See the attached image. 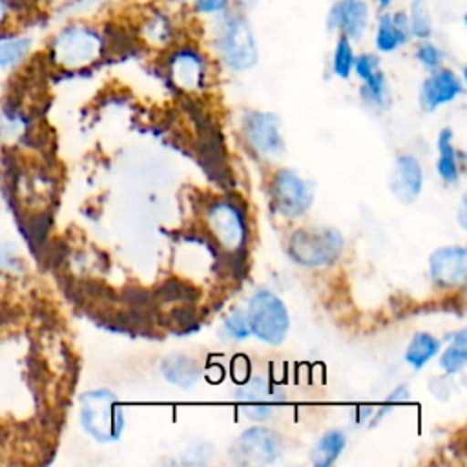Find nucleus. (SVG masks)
Here are the masks:
<instances>
[{"label":"nucleus","mask_w":467,"mask_h":467,"mask_svg":"<svg viewBox=\"0 0 467 467\" xmlns=\"http://www.w3.org/2000/svg\"><path fill=\"white\" fill-rule=\"evenodd\" d=\"M376 4H378V7L383 11V9H389V7L394 4V0H376Z\"/></svg>","instance_id":"obj_33"},{"label":"nucleus","mask_w":467,"mask_h":467,"mask_svg":"<svg viewBox=\"0 0 467 467\" xmlns=\"http://www.w3.org/2000/svg\"><path fill=\"white\" fill-rule=\"evenodd\" d=\"M440 350V341L431 334H416L405 352V359L409 365L420 368L423 367L431 358H434Z\"/></svg>","instance_id":"obj_23"},{"label":"nucleus","mask_w":467,"mask_h":467,"mask_svg":"<svg viewBox=\"0 0 467 467\" xmlns=\"http://www.w3.org/2000/svg\"><path fill=\"white\" fill-rule=\"evenodd\" d=\"M462 91H463V84L452 69L436 67L421 84L420 106L425 111H432L438 106L454 100Z\"/></svg>","instance_id":"obj_12"},{"label":"nucleus","mask_w":467,"mask_h":467,"mask_svg":"<svg viewBox=\"0 0 467 467\" xmlns=\"http://www.w3.org/2000/svg\"><path fill=\"white\" fill-rule=\"evenodd\" d=\"M416 58L421 66H425L429 69H436V67L441 66L443 51L429 40H420V44L416 47Z\"/></svg>","instance_id":"obj_27"},{"label":"nucleus","mask_w":467,"mask_h":467,"mask_svg":"<svg viewBox=\"0 0 467 467\" xmlns=\"http://www.w3.org/2000/svg\"><path fill=\"white\" fill-rule=\"evenodd\" d=\"M423 186V171L420 162L410 155H400L396 159L392 177H390V192L403 204L412 202Z\"/></svg>","instance_id":"obj_17"},{"label":"nucleus","mask_w":467,"mask_h":467,"mask_svg":"<svg viewBox=\"0 0 467 467\" xmlns=\"http://www.w3.org/2000/svg\"><path fill=\"white\" fill-rule=\"evenodd\" d=\"M234 4H235V9L237 11H241V13H248V11H252L257 4H259V0H232Z\"/></svg>","instance_id":"obj_32"},{"label":"nucleus","mask_w":467,"mask_h":467,"mask_svg":"<svg viewBox=\"0 0 467 467\" xmlns=\"http://www.w3.org/2000/svg\"><path fill=\"white\" fill-rule=\"evenodd\" d=\"M407 15V26L410 38L416 40H429L432 35V15L425 0H412L409 4Z\"/></svg>","instance_id":"obj_20"},{"label":"nucleus","mask_w":467,"mask_h":467,"mask_svg":"<svg viewBox=\"0 0 467 467\" xmlns=\"http://www.w3.org/2000/svg\"><path fill=\"white\" fill-rule=\"evenodd\" d=\"M410 40L405 11L383 9L376 20L374 46L379 53H392Z\"/></svg>","instance_id":"obj_16"},{"label":"nucleus","mask_w":467,"mask_h":467,"mask_svg":"<svg viewBox=\"0 0 467 467\" xmlns=\"http://www.w3.org/2000/svg\"><path fill=\"white\" fill-rule=\"evenodd\" d=\"M102 35L88 24H69L51 40V57L66 69H78L93 64L102 55Z\"/></svg>","instance_id":"obj_2"},{"label":"nucleus","mask_w":467,"mask_h":467,"mask_svg":"<svg viewBox=\"0 0 467 467\" xmlns=\"http://www.w3.org/2000/svg\"><path fill=\"white\" fill-rule=\"evenodd\" d=\"M246 317L250 332H254L259 339L270 345H279L285 339L290 327L286 306L277 296L266 290H261L252 296Z\"/></svg>","instance_id":"obj_5"},{"label":"nucleus","mask_w":467,"mask_h":467,"mask_svg":"<svg viewBox=\"0 0 467 467\" xmlns=\"http://www.w3.org/2000/svg\"><path fill=\"white\" fill-rule=\"evenodd\" d=\"M197 13L206 16H215L223 11H226L232 4V0H192Z\"/></svg>","instance_id":"obj_30"},{"label":"nucleus","mask_w":467,"mask_h":467,"mask_svg":"<svg viewBox=\"0 0 467 467\" xmlns=\"http://www.w3.org/2000/svg\"><path fill=\"white\" fill-rule=\"evenodd\" d=\"M281 400L283 396L263 378H252L235 392L241 410L254 421L266 420Z\"/></svg>","instance_id":"obj_10"},{"label":"nucleus","mask_w":467,"mask_h":467,"mask_svg":"<svg viewBox=\"0 0 467 467\" xmlns=\"http://www.w3.org/2000/svg\"><path fill=\"white\" fill-rule=\"evenodd\" d=\"M210 232L226 250H237L246 239V226L239 210L228 202L213 204L206 213Z\"/></svg>","instance_id":"obj_9"},{"label":"nucleus","mask_w":467,"mask_h":467,"mask_svg":"<svg viewBox=\"0 0 467 467\" xmlns=\"http://www.w3.org/2000/svg\"><path fill=\"white\" fill-rule=\"evenodd\" d=\"M161 372L170 383H173L181 389L193 387L201 376V370L195 365V361L186 356H181V354L164 358L161 363Z\"/></svg>","instance_id":"obj_18"},{"label":"nucleus","mask_w":467,"mask_h":467,"mask_svg":"<svg viewBox=\"0 0 467 467\" xmlns=\"http://www.w3.org/2000/svg\"><path fill=\"white\" fill-rule=\"evenodd\" d=\"M213 44L221 60L234 71H246L257 64L259 51L254 29L244 13L226 9L215 15Z\"/></svg>","instance_id":"obj_1"},{"label":"nucleus","mask_w":467,"mask_h":467,"mask_svg":"<svg viewBox=\"0 0 467 467\" xmlns=\"http://www.w3.org/2000/svg\"><path fill=\"white\" fill-rule=\"evenodd\" d=\"M244 135L261 155H279L283 151L279 119L272 113L252 111L244 120Z\"/></svg>","instance_id":"obj_11"},{"label":"nucleus","mask_w":467,"mask_h":467,"mask_svg":"<svg viewBox=\"0 0 467 467\" xmlns=\"http://www.w3.org/2000/svg\"><path fill=\"white\" fill-rule=\"evenodd\" d=\"M409 400V389L405 387V385H400L390 396H389V400L385 401V405H383V409H381V412H378V418H381L387 410H390V407L392 405H396V403H401V401H407ZM376 418V420H378ZM374 420V421H376Z\"/></svg>","instance_id":"obj_31"},{"label":"nucleus","mask_w":467,"mask_h":467,"mask_svg":"<svg viewBox=\"0 0 467 467\" xmlns=\"http://www.w3.org/2000/svg\"><path fill=\"white\" fill-rule=\"evenodd\" d=\"M354 47L352 42L345 36H337L336 46H334V53H332V71L336 77L339 78H348L352 69H354Z\"/></svg>","instance_id":"obj_24"},{"label":"nucleus","mask_w":467,"mask_h":467,"mask_svg":"<svg viewBox=\"0 0 467 467\" xmlns=\"http://www.w3.org/2000/svg\"><path fill=\"white\" fill-rule=\"evenodd\" d=\"M168 69L173 84H177L182 89L193 91V89H199L204 82V73H206L204 58L201 57V53H197L192 47L177 49L170 58Z\"/></svg>","instance_id":"obj_15"},{"label":"nucleus","mask_w":467,"mask_h":467,"mask_svg":"<svg viewBox=\"0 0 467 467\" xmlns=\"http://www.w3.org/2000/svg\"><path fill=\"white\" fill-rule=\"evenodd\" d=\"M438 162H436V170L441 175V179H445L447 182H456L458 179V162H456V151L452 146V131L451 130H443L438 137Z\"/></svg>","instance_id":"obj_22"},{"label":"nucleus","mask_w":467,"mask_h":467,"mask_svg":"<svg viewBox=\"0 0 467 467\" xmlns=\"http://www.w3.org/2000/svg\"><path fill=\"white\" fill-rule=\"evenodd\" d=\"M370 24V7L367 0H336L327 15V27L337 31L350 42L359 40Z\"/></svg>","instance_id":"obj_7"},{"label":"nucleus","mask_w":467,"mask_h":467,"mask_svg":"<svg viewBox=\"0 0 467 467\" xmlns=\"http://www.w3.org/2000/svg\"><path fill=\"white\" fill-rule=\"evenodd\" d=\"M26 9V0H0V31L7 29Z\"/></svg>","instance_id":"obj_28"},{"label":"nucleus","mask_w":467,"mask_h":467,"mask_svg":"<svg viewBox=\"0 0 467 467\" xmlns=\"http://www.w3.org/2000/svg\"><path fill=\"white\" fill-rule=\"evenodd\" d=\"M347 438L341 431H328L319 438L316 447L312 449V463L316 467H328L332 465L341 451L345 449Z\"/></svg>","instance_id":"obj_19"},{"label":"nucleus","mask_w":467,"mask_h":467,"mask_svg":"<svg viewBox=\"0 0 467 467\" xmlns=\"http://www.w3.org/2000/svg\"><path fill=\"white\" fill-rule=\"evenodd\" d=\"M431 275L438 285L456 286L467 275V252L462 246H447L436 250L429 259Z\"/></svg>","instance_id":"obj_13"},{"label":"nucleus","mask_w":467,"mask_h":467,"mask_svg":"<svg viewBox=\"0 0 467 467\" xmlns=\"http://www.w3.org/2000/svg\"><path fill=\"white\" fill-rule=\"evenodd\" d=\"M80 423L99 441H115L124 429V412L109 390H91L80 396Z\"/></svg>","instance_id":"obj_3"},{"label":"nucleus","mask_w":467,"mask_h":467,"mask_svg":"<svg viewBox=\"0 0 467 467\" xmlns=\"http://www.w3.org/2000/svg\"><path fill=\"white\" fill-rule=\"evenodd\" d=\"M170 35V22L161 13H155L151 18L146 20V36L153 38L157 42L168 40Z\"/></svg>","instance_id":"obj_29"},{"label":"nucleus","mask_w":467,"mask_h":467,"mask_svg":"<svg viewBox=\"0 0 467 467\" xmlns=\"http://www.w3.org/2000/svg\"><path fill=\"white\" fill-rule=\"evenodd\" d=\"M343 250V235L336 228H301L290 235L288 254L303 266L334 263Z\"/></svg>","instance_id":"obj_4"},{"label":"nucleus","mask_w":467,"mask_h":467,"mask_svg":"<svg viewBox=\"0 0 467 467\" xmlns=\"http://www.w3.org/2000/svg\"><path fill=\"white\" fill-rule=\"evenodd\" d=\"M224 332L230 336V337H235V339H243L250 334V325H248V317L244 312L241 310H230L228 316L224 317V325H223Z\"/></svg>","instance_id":"obj_26"},{"label":"nucleus","mask_w":467,"mask_h":467,"mask_svg":"<svg viewBox=\"0 0 467 467\" xmlns=\"http://www.w3.org/2000/svg\"><path fill=\"white\" fill-rule=\"evenodd\" d=\"M283 452V441L268 427H250L241 432L230 447V458L243 467H261L274 463Z\"/></svg>","instance_id":"obj_6"},{"label":"nucleus","mask_w":467,"mask_h":467,"mask_svg":"<svg viewBox=\"0 0 467 467\" xmlns=\"http://www.w3.org/2000/svg\"><path fill=\"white\" fill-rule=\"evenodd\" d=\"M356 75L363 80V97L370 100L376 106H387L390 97H389V84L387 78L381 71L379 58L374 53H363L356 57L354 60V69Z\"/></svg>","instance_id":"obj_14"},{"label":"nucleus","mask_w":467,"mask_h":467,"mask_svg":"<svg viewBox=\"0 0 467 467\" xmlns=\"http://www.w3.org/2000/svg\"><path fill=\"white\" fill-rule=\"evenodd\" d=\"M33 40L24 35H0V67L20 64L31 51Z\"/></svg>","instance_id":"obj_21"},{"label":"nucleus","mask_w":467,"mask_h":467,"mask_svg":"<svg viewBox=\"0 0 467 467\" xmlns=\"http://www.w3.org/2000/svg\"><path fill=\"white\" fill-rule=\"evenodd\" d=\"M272 193L275 210L286 217L305 213L312 202L310 186L290 170H281L275 175Z\"/></svg>","instance_id":"obj_8"},{"label":"nucleus","mask_w":467,"mask_h":467,"mask_svg":"<svg viewBox=\"0 0 467 467\" xmlns=\"http://www.w3.org/2000/svg\"><path fill=\"white\" fill-rule=\"evenodd\" d=\"M465 361H467V343H465V330H462L456 334L451 347L441 354L440 365L445 372L454 374L463 368Z\"/></svg>","instance_id":"obj_25"}]
</instances>
